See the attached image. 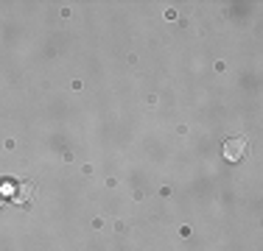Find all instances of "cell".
I'll list each match as a JSON object with an SVG mask.
<instances>
[{"label":"cell","mask_w":263,"mask_h":251,"mask_svg":"<svg viewBox=\"0 0 263 251\" xmlns=\"http://www.w3.org/2000/svg\"><path fill=\"white\" fill-rule=\"evenodd\" d=\"M247 154H249V142L243 137H233V140L224 142V159L227 162H241L247 159Z\"/></svg>","instance_id":"6da1fadb"},{"label":"cell","mask_w":263,"mask_h":251,"mask_svg":"<svg viewBox=\"0 0 263 251\" xmlns=\"http://www.w3.org/2000/svg\"><path fill=\"white\" fill-rule=\"evenodd\" d=\"M6 204V196H3V190H0V206H3Z\"/></svg>","instance_id":"7a4b0ae2"}]
</instances>
